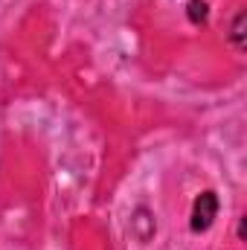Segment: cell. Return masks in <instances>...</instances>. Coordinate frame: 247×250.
<instances>
[{
	"label": "cell",
	"mask_w": 247,
	"mask_h": 250,
	"mask_svg": "<svg viewBox=\"0 0 247 250\" xmlns=\"http://www.w3.org/2000/svg\"><path fill=\"white\" fill-rule=\"evenodd\" d=\"M189 15H192L195 23H198V21H206V3H192V6H189Z\"/></svg>",
	"instance_id": "obj_3"
},
{
	"label": "cell",
	"mask_w": 247,
	"mask_h": 250,
	"mask_svg": "<svg viewBox=\"0 0 247 250\" xmlns=\"http://www.w3.org/2000/svg\"><path fill=\"white\" fill-rule=\"evenodd\" d=\"M245 12H239L236 15V23H233V41H236V47L239 50H245Z\"/></svg>",
	"instance_id": "obj_2"
},
{
	"label": "cell",
	"mask_w": 247,
	"mask_h": 250,
	"mask_svg": "<svg viewBox=\"0 0 247 250\" xmlns=\"http://www.w3.org/2000/svg\"><path fill=\"white\" fill-rule=\"evenodd\" d=\"M215 212H218V198H215V192H204V195L195 201V209H192V230H195V233L206 230V227L212 224Z\"/></svg>",
	"instance_id": "obj_1"
}]
</instances>
